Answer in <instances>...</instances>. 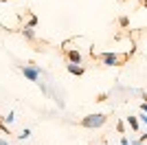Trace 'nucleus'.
<instances>
[{
  "label": "nucleus",
  "mask_w": 147,
  "mask_h": 145,
  "mask_svg": "<svg viewBox=\"0 0 147 145\" xmlns=\"http://www.w3.org/2000/svg\"><path fill=\"white\" fill-rule=\"evenodd\" d=\"M35 24H37V18H35V16H31V18H29V24H26V26H31V29H33Z\"/></svg>",
  "instance_id": "obj_10"
},
{
  "label": "nucleus",
  "mask_w": 147,
  "mask_h": 145,
  "mask_svg": "<svg viewBox=\"0 0 147 145\" xmlns=\"http://www.w3.org/2000/svg\"><path fill=\"white\" fill-rule=\"evenodd\" d=\"M0 145H9V143H7V141H2V139H0Z\"/></svg>",
  "instance_id": "obj_14"
},
{
  "label": "nucleus",
  "mask_w": 147,
  "mask_h": 145,
  "mask_svg": "<svg viewBox=\"0 0 147 145\" xmlns=\"http://www.w3.org/2000/svg\"><path fill=\"white\" fill-rule=\"evenodd\" d=\"M105 121H108V117H105V115H88V117L81 119L79 125L81 127H88V130H94V127H101Z\"/></svg>",
  "instance_id": "obj_1"
},
{
  "label": "nucleus",
  "mask_w": 147,
  "mask_h": 145,
  "mask_svg": "<svg viewBox=\"0 0 147 145\" xmlns=\"http://www.w3.org/2000/svg\"><path fill=\"white\" fill-rule=\"evenodd\" d=\"M117 130H119V132H123V130H125V125H123V121H119V123H117Z\"/></svg>",
  "instance_id": "obj_11"
},
{
  "label": "nucleus",
  "mask_w": 147,
  "mask_h": 145,
  "mask_svg": "<svg viewBox=\"0 0 147 145\" xmlns=\"http://www.w3.org/2000/svg\"><path fill=\"white\" fill-rule=\"evenodd\" d=\"M66 68H68V72H70V75H77V77H79V75H84V66H79V64H73V62H70Z\"/></svg>",
  "instance_id": "obj_5"
},
{
  "label": "nucleus",
  "mask_w": 147,
  "mask_h": 145,
  "mask_svg": "<svg viewBox=\"0 0 147 145\" xmlns=\"http://www.w3.org/2000/svg\"><path fill=\"white\" fill-rule=\"evenodd\" d=\"M22 75H24L29 81H40V75H42V68L40 66H33V64H24V66L20 68Z\"/></svg>",
  "instance_id": "obj_2"
},
{
  "label": "nucleus",
  "mask_w": 147,
  "mask_h": 145,
  "mask_svg": "<svg viewBox=\"0 0 147 145\" xmlns=\"http://www.w3.org/2000/svg\"><path fill=\"white\" fill-rule=\"evenodd\" d=\"M119 24H121V26H127V24H129V18H127V16H123V18H119Z\"/></svg>",
  "instance_id": "obj_9"
},
{
  "label": "nucleus",
  "mask_w": 147,
  "mask_h": 145,
  "mask_svg": "<svg viewBox=\"0 0 147 145\" xmlns=\"http://www.w3.org/2000/svg\"><path fill=\"white\" fill-rule=\"evenodd\" d=\"M101 57V62H103L105 66H119L121 62L127 60V55H117V53H103V55H99Z\"/></svg>",
  "instance_id": "obj_3"
},
{
  "label": "nucleus",
  "mask_w": 147,
  "mask_h": 145,
  "mask_svg": "<svg viewBox=\"0 0 147 145\" xmlns=\"http://www.w3.org/2000/svg\"><path fill=\"white\" fill-rule=\"evenodd\" d=\"M121 145H132V143H129L127 139H121Z\"/></svg>",
  "instance_id": "obj_13"
},
{
  "label": "nucleus",
  "mask_w": 147,
  "mask_h": 145,
  "mask_svg": "<svg viewBox=\"0 0 147 145\" xmlns=\"http://www.w3.org/2000/svg\"><path fill=\"white\" fill-rule=\"evenodd\" d=\"M127 123L132 125V130H138V119L136 117H127Z\"/></svg>",
  "instance_id": "obj_7"
},
{
  "label": "nucleus",
  "mask_w": 147,
  "mask_h": 145,
  "mask_svg": "<svg viewBox=\"0 0 147 145\" xmlns=\"http://www.w3.org/2000/svg\"><path fill=\"white\" fill-rule=\"evenodd\" d=\"M143 5H145V7H147V0H143Z\"/></svg>",
  "instance_id": "obj_15"
},
{
  "label": "nucleus",
  "mask_w": 147,
  "mask_h": 145,
  "mask_svg": "<svg viewBox=\"0 0 147 145\" xmlns=\"http://www.w3.org/2000/svg\"><path fill=\"white\" fill-rule=\"evenodd\" d=\"M29 136H31V130H22V132L18 134V139H20V141H24V139H29Z\"/></svg>",
  "instance_id": "obj_8"
},
{
  "label": "nucleus",
  "mask_w": 147,
  "mask_h": 145,
  "mask_svg": "<svg viewBox=\"0 0 147 145\" xmlns=\"http://www.w3.org/2000/svg\"><path fill=\"white\" fill-rule=\"evenodd\" d=\"M138 119H141V121H143V123H145V125H147V112H143V115H141V117H138Z\"/></svg>",
  "instance_id": "obj_12"
},
{
  "label": "nucleus",
  "mask_w": 147,
  "mask_h": 145,
  "mask_svg": "<svg viewBox=\"0 0 147 145\" xmlns=\"http://www.w3.org/2000/svg\"><path fill=\"white\" fill-rule=\"evenodd\" d=\"M22 35H24L26 40H35V33H33L31 26H24V29H22Z\"/></svg>",
  "instance_id": "obj_6"
},
{
  "label": "nucleus",
  "mask_w": 147,
  "mask_h": 145,
  "mask_svg": "<svg viewBox=\"0 0 147 145\" xmlns=\"http://www.w3.org/2000/svg\"><path fill=\"white\" fill-rule=\"evenodd\" d=\"M66 57H68V62H73V64H81V53L79 51H66Z\"/></svg>",
  "instance_id": "obj_4"
}]
</instances>
